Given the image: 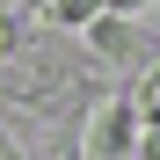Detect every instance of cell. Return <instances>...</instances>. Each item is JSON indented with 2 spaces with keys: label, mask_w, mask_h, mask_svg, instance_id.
Returning <instances> with one entry per match:
<instances>
[{
  "label": "cell",
  "mask_w": 160,
  "mask_h": 160,
  "mask_svg": "<svg viewBox=\"0 0 160 160\" xmlns=\"http://www.w3.org/2000/svg\"><path fill=\"white\" fill-rule=\"evenodd\" d=\"M138 131H146V109L131 95H102L88 124H80V160H131L138 153Z\"/></svg>",
  "instance_id": "obj_1"
},
{
  "label": "cell",
  "mask_w": 160,
  "mask_h": 160,
  "mask_svg": "<svg viewBox=\"0 0 160 160\" xmlns=\"http://www.w3.org/2000/svg\"><path fill=\"white\" fill-rule=\"evenodd\" d=\"M88 44L102 51V58H131V51H138V29H131V15H102L88 29Z\"/></svg>",
  "instance_id": "obj_2"
},
{
  "label": "cell",
  "mask_w": 160,
  "mask_h": 160,
  "mask_svg": "<svg viewBox=\"0 0 160 160\" xmlns=\"http://www.w3.org/2000/svg\"><path fill=\"white\" fill-rule=\"evenodd\" d=\"M51 22H66V29H95L102 15H109V0H44Z\"/></svg>",
  "instance_id": "obj_3"
},
{
  "label": "cell",
  "mask_w": 160,
  "mask_h": 160,
  "mask_svg": "<svg viewBox=\"0 0 160 160\" xmlns=\"http://www.w3.org/2000/svg\"><path fill=\"white\" fill-rule=\"evenodd\" d=\"M138 160H160V124H146V131H138Z\"/></svg>",
  "instance_id": "obj_4"
},
{
  "label": "cell",
  "mask_w": 160,
  "mask_h": 160,
  "mask_svg": "<svg viewBox=\"0 0 160 160\" xmlns=\"http://www.w3.org/2000/svg\"><path fill=\"white\" fill-rule=\"evenodd\" d=\"M15 51V15H0V58Z\"/></svg>",
  "instance_id": "obj_5"
},
{
  "label": "cell",
  "mask_w": 160,
  "mask_h": 160,
  "mask_svg": "<svg viewBox=\"0 0 160 160\" xmlns=\"http://www.w3.org/2000/svg\"><path fill=\"white\" fill-rule=\"evenodd\" d=\"M138 8H153V0H109V15H138Z\"/></svg>",
  "instance_id": "obj_6"
},
{
  "label": "cell",
  "mask_w": 160,
  "mask_h": 160,
  "mask_svg": "<svg viewBox=\"0 0 160 160\" xmlns=\"http://www.w3.org/2000/svg\"><path fill=\"white\" fill-rule=\"evenodd\" d=\"M0 160H22V146H15V131H0Z\"/></svg>",
  "instance_id": "obj_7"
}]
</instances>
